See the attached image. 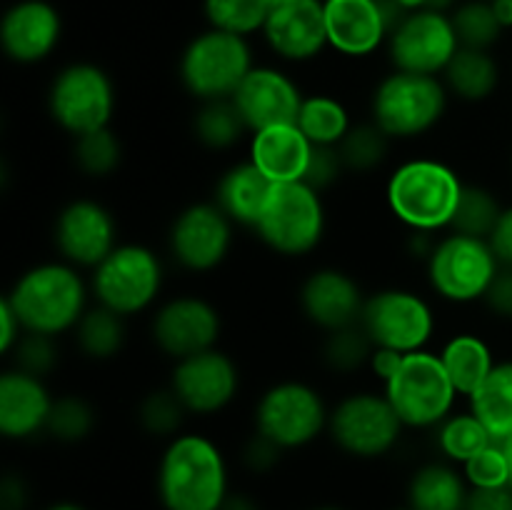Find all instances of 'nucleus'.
<instances>
[{
	"label": "nucleus",
	"mask_w": 512,
	"mask_h": 510,
	"mask_svg": "<svg viewBox=\"0 0 512 510\" xmlns=\"http://www.w3.org/2000/svg\"><path fill=\"white\" fill-rule=\"evenodd\" d=\"M53 240L65 263L95 270L118 248V225L103 203L78 198L70 200L55 218Z\"/></svg>",
	"instance_id": "17"
},
{
	"label": "nucleus",
	"mask_w": 512,
	"mask_h": 510,
	"mask_svg": "<svg viewBox=\"0 0 512 510\" xmlns=\"http://www.w3.org/2000/svg\"><path fill=\"white\" fill-rule=\"evenodd\" d=\"M300 310L315 328L333 333L360 323L365 300L358 280L338 268H318L300 285Z\"/></svg>",
	"instance_id": "22"
},
{
	"label": "nucleus",
	"mask_w": 512,
	"mask_h": 510,
	"mask_svg": "<svg viewBox=\"0 0 512 510\" xmlns=\"http://www.w3.org/2000/svg\"><path fill=\"white\" fill-rule=\"evenodd\" d=\"M158 495L165 510H220L228 498L223 450L200 433H180L158 465Z\"/></svg>",
	"instance_id": "1"
},
{
	"label": "nucleus",
	"mask_w": 512,
	"mask_h": 510,
	"mask_svg": "<svg viewBox=\"0 0 512 510\" xmlns=\"http://www.w3.org/2000/svg\"><path fill=\"white\" fill-rule=\"evenodd\" d=\"M323 3H325V0H323Z\"/></svg>",
	"instance_id": "61"
},
{
	"label": "nucleus",
	"mask_w": 512,
	"mask_h": 510,
	"mask_svg": "<svg viewBox=\"0 0 512 510\" xmlns=\"http://www.w3.org/2000/svg\"><path fill=\"white\" fill-rule=\"evenodd\" d=\"M328 45L348 58H368L388 43V23L378 0H325Z\"/></svg>",
	"instance_id": "24"
},
{
	"label": "nucleus",
	"mask_w": 512,
	"mask_h": 510,
	"mask_svg": "<svg viewBox=\"0 0 512 510\" xmlns=\"http://www.w3.org/2000/svg\"><path fill=\"white\" fill-rule=\"evenodd\" d=\"M440 78H443L448 93L458 95L465 103H483L498 90L500 68L490 50L460 45V50L453 55Z\"/></svg>",
	"instance_id": "28"
},
{
	"label": "nucleus",
	"mask_w": 512,
	"mask_h": 510,
	"mask_svg": "<svg viewBox=\"0 0 512 510\" xmlns=\"http://www.w3.org/2000/svg\"><path fill=\"white\" fill-rule=\"evenodd\" d=\"M465 183L450 165L415 158L398 165L385 185V200L395 218L415 233L450 230Z\"/></svg>",
	"instance_id": "3"
},
{
	"label": "nucleus",
	"mask_w": 512,
	"mask_h": 510,
	"mask_svg": "<svg viewBox=\"0 0 512 510\" xmlns=\"http://www.w3.org/2000/svg\"><path fill=\"white\" fill-rule=\"evenodd\" d=\"M273 5L268 0H203V13L210 28L233 35L263 33Z\"/></svg>",
	"instance_id": "35"
},
{
	"label": "nucleus",
	"mask_w": 512,
	"mask_h": 510,
	"mask_svg": "<svg viewBox=\"0 0 512 510\" xmlns=\"http://www.w3.org/2000/svg\"><path fill=\"white\" fill-rule=\"evenodd\" d=\"M323 343V360L333 373H358V370L368 368L370 358H373V340L368 338L363 328L358 325H350V328L333 330V333H325Z\"/></svg>",
	"instance_id": "39"
},
{
	"label": "nucleus",
	"mask_w": 512,
	"mask_h": 510,
	"mask_svg": "<svg viewBox=\"0 0 512 510\" xmlns=\"http://www.w3.org/2000/svg\"><path fill=\"white\" fill-rule=\"evenodd\" d=\"M75 343L80 353L90 360H110L123 350L125 345V318L105 305L85 310L80 323L73 330Z\"/></svg>",
	"instance_id": "31"
},
{
	"label": "nucleus",
	"mask_w": 512,
	"mask_h": 510,
	"mask_svg": "<svg viewBox=\"0 0 512 510\" xmlns=\"http://www.w3.org/2000/svg\"><path fill=\"white\" fill-rule=\"evenodd\" d=\"M500 268L503 265L488 240L453 230L440 238L428 255L430 288L448 303L483 300Z\"/></svg>",
	"instance_id": "10"
},
{
	"label": "nucleus",
	"mask_w": 512,
	"mask_h": 510,
	"mask_svg": "<svg viewBox=\"0 0 512 510\" xmlns=\"http://www.w3.org/2000/svg\"><path fill=\"white\" fill-rule=\"evenodd\" d=\"M163 280V260L153 248L123 243L93 270L90 290L98 305L130 318L148 310L158 300Z\"/></svg>",
	"instance_id": "8"
},
{
	"label": "nucleus",
	"mask_w": 512,
	"mask_h": 510,
	"mask_svg": "<svg viewBox=\"0 0 512 510\" xmlns=\"http://www.w3.org/2000/svg\"><path fill=\"white\" fill-rule=\"evenodd\" d=\"M265 43L278 58L308 63L328 48L323 0H283L273 5L265 20Z\"/></svg>",
	"instance_id": "21"
},
{
	"label": "nucleus",
	"mask_w": 512,
	"mask_h": 510,
	"mask_svg": "<svg viewBox=\"0 0 512 510\" xmlns=\"http://www.w3.org/2000/svg\"><path fill=\"white\" fill-rule=\"evenodd\" d=\"M170 388L193 415H215L228 408L240 390V370L230 355L210 348L175 363Z\"/></svg>",
	"instance_id": "18"
},
{
	"label": "nucleus",
	"mask_w": 512,
	"mask_h": 510,
	"mask_svg": "<svg viewBox=\"0 0 512 510\" xmlns=\"http://www.w3.org/2000/svg\"><path fill=\"white\" fill-rule=\"evenodd\" d=\"M488 243L490 248H493L498 263L503 265V268H512V205L503 210L498 225H495L493 233H490Z\"/></svg>",
	"instance_id": "49"
},
{
	"label": "nucleus",
	"mask_w": 512,
	"mask_h": 510,
	"mask_svg": "<svg viewBox=\"0 0 512 510\" xmlns=\"http://www.w3.org/2000/svg\"><path fill=\"white\" fill-rule=\"evenodd\" d=\"M330 410L323 395L300 380H283L260 395L255 405V433L283 450L305 448L328 430Z\"/></svg>",
	"instance_id": "11"
},
{
	"label": "nucleus",
	"mask_w": 512,
	"mask_h": 510,
	"mask_svg": "<svg viewBox=\"0 0 512 510\" xmlns=\"http://www.w3.org/2000/svg\"><path fill=\"white\" fill-rule=\"evenodd\" d=\"M468 480L448 463H428L408 483V510H465Z\"/></svg>",
	"instance_id": "27"
},
{
	"label": "nucleus",
	"mask_w": 512,
	"mask_h": 510,
	"mask_svg": "<svg viewBox=\"0 0 512 510\" xmlns=\"http://www.w3.org/2000/svg\"><path fill=\"white\" fill-rule=\"evenodd\" d=\"M73 158L80 173L90 175V178H108L120 168L123 160V143L118 135L108 128L93 130L80 138H75Z\"/></svg>",
	"instance_id": "38"
},
{
	"label": "nucleus",
	"mask_w": 512,
	"mask_h": 510,
	"mask_svg": "<svg viewBox=\"0 0 512 510\" xmlns=\"http://www.w3.org/2000/svg\"><path fill=\"white\" fill-rule=\"evenodd\" d=\"M500 445H503L505 455H508V465H510V488H512V438L505 440V443H500Z\"/></svg>",
	"instance_id": "58"
},
{
	"label": "nucleus",
	"mask_w": 512,
	"mask_h": 510,
	"mask_svg": "<svg viewBox=\"0 0 512 510\" xmlns=\"http://www.w3.org/2000/svg\"><path fill=\"white\" fill-rule=\"evenodd\" d=\"M248 38L208 28L195 35L180 55V83L200 103L230 100L253 70Z\"/></svg>",
	"instance_id": "5"
},
{
	"label": "nucleus",
	"mask_w": 512,
	"mask_h": 510,
	"mask_svg": "<svg viewBox=\"0 0 512 510\" xmlns=\"http://www.w3.org/2000/svg\"><path fill=\"white\" fill-rule=\"evenodd\" d=\"M425 8L438 10V13H453V10L458 8V0H428Z\"/></svg>",
	"instance_id": "55"
},
{
	"label": "nucleus",
	"mask_w": 512,
	"mask_h": 510,
	"mask_svg": "<svg viewBox=\"0 0 512 510\" xmlns=\"http://www.w3.org/2000/svg\"><path fill=\"white\" fill-rule=\"evenodd\" d=\"M503 28H512V0H490Z\"/></svg>",
	"instance_id": "54"
},
{
	"label": "nucleus",
	"mask_w": 512,
	"mask_h": 510,
	"mask_svg": "<svg viewBox=\"0 0 512 510\" xmlns=\"http://www.w3.org/2000/svg\"><path fill=\"white\" fill-rule=\"evenodd\" d=\"M315 510H340V508H315Z\"/></svg>",
	"instance_id": "60"
},
{
	"label": "nucleus",
	"mask_w": 512,
	"mask_h": 510,
	"mask_svg": "<svg viewBox=\"0 0 512 510\" xmlns=\"http://www.w3.org/2000/svg\"><path fill=\"white\" fill-rule=\"evenodd\" d=\"M503 205L495 198L493 190L483 188V185H465L463 195H460L458 210L450 223L453 233L473 235V238H490L493 228L498 225L500 215H503Z\"/></svg>",
	"instance_id": "37"
},
{
	"label": "nucleus",
	"mask_w": 512,
	"mask_h": 510,
	"mask_svg": "<svg viewBox=\"0 0 512 510\" xmlns=\"http://www.w3.org/2000/svg\"><path fill=\"white\" fill-rule=\"evenodd\" d=\"M360 328L368 333L375 348L398 353L425 350L435 333V313L423 295L405 288H385L368 295Z\"/></svg>",
	"instance_id": "13"
},
{
	"label": "nucleus",
	"mask_w": 512,
	"mask_h": 510,
	"mask_svg": "<svg viewBox=\"0 0 512 510\" xmlns=\"http://www.w3.org/2000/svg\"><path fill=\"white\" fill-rule=\"evenodd\" d=\"M220 510H258V505L248 495H228Z\"/></svg>",
	"instance_id": "53"
},
{
	"label": "nucleus",
	"mask_w": 512,
	"mask_h": 510,
	"mask_svg": "<svg viewBox=\"0 0 512 510\" xmlns=\"http://www.w3.org/2000/svg\"><path fill=\"white\" fill-rule=\"evenodd\" d=\"M438 355L448 370L450 380H453L455 390L460 395H468V398L485 383L490 370L495 368L493 350L475 333L453 335Z\"/></svg>",
	"instance_id": "30"
},
{
	"label": "nucleus",
	"mask_w": 512,
	"mask_h": 510,
	"mask_svg": "<svg viewBox=\"0 0 512 510\" xmlns=\"http://www.w3.org/2000/svg\"><path fill=\"white\" fill-rule=\"evenodd\" d=\"M245 120L250 133L273 128V125H295L303 108V90L288 73L270 65H260L248 73L230 98Z\"/></svg>",
	"instance_id": "19"
},
{
	"label": "nucleus",
	"mask_w": 512,
	"mask_h": 510,
	"mask_svg": "<svg viewBox=\"0 0 512 510\" xmlns=\"http://www.w3.org/2000/svg\"><path fill=\"white\" fill-rule=\"evenodd\" d=\"M63 18L48 0H18L0 18V45L13 63L35 65L55 53Z\"/></svg>",
	"instance_id": "20"
},
{
	"label": "nucleus",
	"mask_w": 512,
	"mask_h": 510,
	"mask_svg": "<svg viewBox=\"0 0 512 510\" xmlns=\"http://www.w3.org/2000/svg\"><path fill=\"white\" fill-rule=\"evenodd\" d=\"M470 488H503L510 485V465L503 445L493 443L463 465Z\"/></svg>",
	"instance_id": "43"
},
{
	"label": "nucleus",
	"mask_w": 512,
	"mask_h": 510,
	"mask_svg": "<svg viewBox=\"0 0 512 510\" xmlns=\"http://www.w3.org/2000/svg\"><path fill=\"white\" fill-rule=\"evenodd\" d=\"M313 143L295 125H273L253 133L250 138V163L275 185L298 183L308 168Z\"/></svg>",
	"instance_id": "25"
},
{
	"label": "nucleus",
	"mask_w": 512,
	"mask_h": 510,
	"mask_svg": "<svg viewBox=\"0 0 512 510\" xmlns=\"http://www.w3.org/2000/svg\"><path fill=\"white\" fill-rule=\"evenodd\" d=\"M48 113L73 138L108 128L115 113L113 80L95 63L65 65L48 88Z\"/></svg>",
	"instance_id": "9"
},
{
	"label": "nucleus",
	"mask_w": 512,
	"mask_h": 510,
	"mask_svg": "<svg viewBox=\"0 0 512 510\" xmlns=\"http://www.w3.org/2000/svg\"><path fill=\"white\" fill-rule=\"evenodd\" d=\"M483 300L490 308V313H495L498 318L512 320V268L498 270Z\"/></svg>",
	"instance_id": "47"
},
{
	"label": "nucleus",
	"mask_w": 512,
	"mask_h": 510,
	"mask_svg": "<svg viewBox=\"0 0 512 510\" xmlns=\"http://www.w3.org/2000/svg\"><path fill=\"white\" fill-rule=\"evenodd\" d=\"M338 150L350 173H370L388 158L390 138L375 123L353 125Z\"/></svg>",
	"instance_id": "40"
},
{
	"label": "nucleus",
	"mask_w": 512,
	"mask_h": 510,
	"mask_svg": "<svg viewBox=\"0 0 512 510\" xmlns=\"http://www.w3.org/2000/svg\"><path fill=\"white\" fill-rule=\"evenodd\" d=\"M453 28L463 48L490 50L503 35V23L490 0H465L450 13Z\"/></svg>",
	"instance_id": "36"
},
{
	"label": "nucleus",
	"mask_w": 512,
	"mask_h": 510,
	"mask_svg": "<svg viewBox=\"0 0 512 510\" xmlns=\"http://www.w3.org/2000/svg\"><path fill=\"white\" fill-rule=\"evenodd\" d=\"M460 50L458 33L450 13L413 10L388 35V55L395 70L423 75H443L453 55Z\"/></svg>",
	"instance_id": "14"
},
{
	"label": "nucleus",
	"mask_w": 512,
	"mask_h": 510,
	"mask_svg": "<svg viewBox=\"0 0 512 510\" xmlns=\"http://www.w3.org/2000/svg\"><path fill=\"white\" fill-rule=\"evenodd\" d=\"M25 335L23 323L15 315V310L10 308L8 300H0V353L10 355L15 350V345L20 343V338Z\"/></svg>",
	"instance_id": "50"
},
{
	"label": "nucleus",
	"mask_w": 512,
	"mask_h": 510,
	"mask_svg": "<svg viewBox=\"0 0 512 510\" xmlns=\"http://www.w3.org/2000/svg\"><path fill=\"white\" fill-rule=\"evenodd\" d=\"M470 413L488 428L495 443L512 438V360L495 363L485 383L470 395Z\"/></svg>",
	"instance_id": "29"
},
{
	"label": "nucleus",
	"mask_w": 512,
	"mask_h": 510,
	"mask_svg": "<svg viewBox=\"0 0 512 510\" xmlns=\"http://www.w3.org/2000/svg\"><path fill=\"white\" fill-rule=\"evenodd\" d=\"M255 233L273 253L285 258L313 253L325 235L323 198L303 180L273 185Z\"/></svg>",
	"instance_id": "7"
},
{
	"label": "nucleus",
	"mask_w": 512,
	"mask_h": 510,
	"mask_svg": "<svg viewBox=\"0 0 512 510\" xmlns=\"http://www.w3.org/2000/svg\"><path fill=\"white\" fill-rule=\"evenodd\" d=\"M233 225V220L215 203L188 205L170 225V255L188 273H210L228 258Z\"/></svg>",
	"instance_id": "15"
},
{
	"label": "nucleus",
	"mask_w": 512,
	"mask_h": 510,
	"mask_svg": "<svg viewBox=\"0 0 512 510\" xmlns=\"http://www.w3.org/2000/svg\"><path fill=\"white\" fill-rule=\"evenodd\" d=\"M448 95L440 75L393 70L375 85L370 115L390 140L418 138L443 120Z\"/></svg>",
	"instance_id": "4"
},
{
	"label": "nucleus",
	"mask_w": 512,
	"mask_h": 510,
	"mask_svg": "<svg viewBox=\"0 0 512 510\" xmlns=\"http://www.w3.org/2000/svg\"><path fill=\"white\" fill-rule=\"evenodd\" d=\"M25 503H28L25 483L15 475H8L0 485V510H23Z\"/></svg>",
	"instance_id": "52"
},
{
	"label": "nucleus",
	"mask_w": 512,
	"mask_h": 510,
	"mask_svg": "<svg viewBox=\"0 0 512 510\" xmlns=\"http://www.w3.org/2000/svg\"><path fill=\"white\" fill-rule=\"evenodd\" d=\"M45 510H85L83 505H78V503H55V505H50V508H45Z\"/></svg>",
	"instance_id": "57"
},
{
	"label": "nucleus",
	"mask_w": 512,
	"mask_h": 510,
	"mask_svg": "<svg viewBox=\"0 0 512 510\" xmlns=\"http://www.w3.org/2000/svg\"><path fill=\"white\" fill-rule=\"evenodd\" d=\"M458 395L440 355L430 350L405 353L398 373L385 383V398L405 428L415 430L438 428L453 415Z\"/></svg>",
	"instance_id": "6"
},
{
	"label": "nucleus",
	"mask_w": 512,
	"mask_h": 510,
	"mask_svg": "<svg viewBox=\"0 0 512 510\" xmlns=\"http://www.w3.org/2000/svg\"><path fill=\"white\" fill-rule=\"evenodd\" d=\"M403 420L385 393H350L330 410L328 433L343 453L353 458H380L398 445Z\"/></svg>",
	"instance_id": "12"
},
{
	"label": "nucleus",
	"mask_w": 512,
	"mask_h": 510,
	"mask_svg": "<svg viewBox=\"0 0 512 510\" xmlns=\"http://www.w3.org/2000/svg\"><path fill=\"white\" fill-rule=\"evenodd\" d=\"M23 323L25 333H70L88 310V283L78 268L65 260L40 263L25 270L5 295Z\"/></svg>",
	"instance_id": "2"
},
{
	"label": "nucleus",
	"mask_w": 512,
	"mask_h": 510,
	"mask_svg": "<svg viewBox=\"0 0 512 510\" xmlns=\"http://www.w3.org/2000/svg\"><path fill=\"white\" fill-rule=\"evenodd\" d=\"M95 428V410L80 395H63L53 400L48 418V433L60 443H80Z\"/></svg>",
	"instance_id": "42"
},
{
	"label": "nucleus",
	"mask_w": 512,
	"mask_h": 510,
	"mask_svg": "<svg viewBox=\"0 0 512 510\" xmlns=\"http://www.w3.org/2000/svg\"><path fill=\"white\" fill-rule=\"evenodd\" d=\"M220 330H223L220 313L200 295H178L165 300L155 310L150 323L153 343L175 363L215 348Z\"/></svg>",
	"instance_id": "16"
},
{
	"label": "nucleus",
	"mask_w": 512,
	"mask_h": 510,
	"mask_svg": "<svg viewBox=\"0 0 512 510\" xmlns=\"http://www.w3.org/2000/svg\"><path fill=\"white\" fill-rule=\"evenodd\" d=\"M193 133L205 148L228 150L248 133V125L240 118L233 100H208L200 103L193 118Z\"/></svg>",
	"instance_id": "33"
},
{
	"label": "nucleus",
	"mask_w": 512,
	"mask_h": 510,
	"mask_svg": "<svg viewBox=\"0 0 512 510\" xmlns=\"http://www.w3.org/2000/svg\"><path fill=\"white\" fill-rule=\"evenodd\" d=\"M343 155H340L338 145H313V153H310L308 168H305L303 183L310 185L313 190L323 193V190L333 188L340 180V175L345 173Z\"/></svg>",
	"instance_id": "45"
},
{
	"label": "nucleus",
	"mask_w": 512,
	"mask_h": 510,
	"mask_svg": "<svg viewBox=\"0 0 512 510\" xmlns=\"http://www.w3.org/2000/svg\"><path fill=\"white\" fill-rule=\"evenodd\" d=\"M403 355H405V353H398V350L375 348V350H373V358H370L368 368L373 370L375 378H378L380 383L385 385L390 378H393L395 373H398L400 363H403Z\"/></svg>",
	"instance_id": "51"
},
{
	"label": "nucleus",
	"mask_w": 512,
	"mask_h": 510,
	"mask_svg": "<svg viewBox=\"0 0 512 510\" xmlns=\"http://www.w3.org/2000/svg\"><path fill=\"white\" fill-rule=\"evenodd\" d=\"M53 395L43 378L25 370H5L0 375V433L8 440H28L48 428Z\"/></svg>",
	"instance_id": "23"
},
{
	"label": "nucleus",
	"mask_w": 512,
	"mask_h": 510,
	"mask_svg": "<svg viewBox=\"0 0 512 510\" xmlns=\"http://www.w3.org/2000/svg\"><path fill=\"white\" fill-rule=\"evenodd\" d=\"M465 510H512V488H470Z\"/></svg>",
	"instance_id": "48"
},
{
	"label": "nucleus",
	"mask_w": 512,
	"mask_h": 510,
	"mask_svg": "<svg viewBox=\"0 0 512 510\" xmlns=\"http://www.w3.org/2000/svg\"><path fill=\"white\" fill-rule=\"evenodd\" d=\"M270 5H278V3H283V0H268Z\"/></svg>",
	"instance_id": "59"
},
{
	"label": "nucleus",
	"mask_w": 512,
	"mask_h": 510,
	"mask_svg": "<svg viewBox=\"0 0 512 510\" xmlns=\"http://www.w3.org/2000/svg\"><path fill=\"white\" fill-rule=\"evenodd\" d=\"M298 128L313 145H340L353 128L350 113L338 98L325 93L305 95L298 115Z\"/></svg>",
	"instance_id": "32"
},
{
	"label": "nucleus",
	"mask_w": 512,
	"mask_h": 510,
	"mask_svg": "<svg viewBox=\"0 0 512 510\" xmlns=\"http://www.w3.org/2000/svg\"><path fill=\"white\" fill-rule=\"evenodd\" d=\"M283 453L285 450L280 448V445H275L273 440L265 438V435L255 433L253 438L245 443L243 460H245V465L253 470V473H268V470H273L275 465H278L280 455Z\"/></svg>",
	"instance_id": "46"
},
{
	"label": "nucleus",
	"mask_w": 512,
	"mask_h": 510,
	"mask_svg": "<svg viewBox=\"0 0 512 510\" xmlns=\"http://www.w3.org/2000/svg\"><path fill=\"white\" fill-rule=\"evenodd\" d=\"M185 415L190 413L180 403L178 395L173 393V388L153 390V393H148L140 400L138 408L140 425H143L145 433L155 435V438L173 440L180 433V428H183Z\"/></svg>",
	"instance_id": "41"
},
{
	"label": "nucleus",
	"mask_w": 512,
	"mask_h": 510,
	"mask_svg": "<svg viewBox=\"0 0 512 510\" xmlns=\"http://www.w3.org/2000/svg\"><path fill=\"white\" fill-rule=\"evenodd\" d=\"M400 5H403L408 13H413V10H423L425 5H428V0H400Z\"/></svg>",
	"instance_id": "56"
},
{
	"label": "nucleus",
	"mask_w": 512,
	"mask_h": 510,
	"mask_svg": "<svg viewBox=\"0 0 512 510\" xmlns=\"http://www.w3.org/2000/svg\"><path fill=\"white\" fill-rule=\"evenodd\" d=\"M438 448L453 463L465 465L470 458L493 445V435L473 413H453L438 425Z\"/></svg>",
	"instance_id": "34"
},
{
	"label": "nucleus",
	"mask_w": 512,
	"mask_h": 510,
	"mask_svg": "<svg viewBox=\"0 0 512 510\" xmlns=\"http://www.w3.org/2000/svg\"><path fill=\"white\" fill-rule=\"evenodd\" d=\"M10 355L15 360V368L35 375V378H45L58 365V345H55L53 335L25 333Z\"/></svg>",
	"instance_id": "44"
},
{
	"label": "nucleus",
	"mask_w": 512,
	"mask_h": 510,
	"mask_svg": "<svg viewBox=\"0 0 512 510\" xmlns=\"http://www.w3.org/2000/svg\"><path fill=\"white\" fill-rule=\"evenodd\" d=\"M273 185V180L265 178L250 160H245V163L233 165L220 175L218 185H215V205L235 225L255 230L265 203L273 193Z\"/></svg>",
	"instance_id": "26"
}]
</instances>
